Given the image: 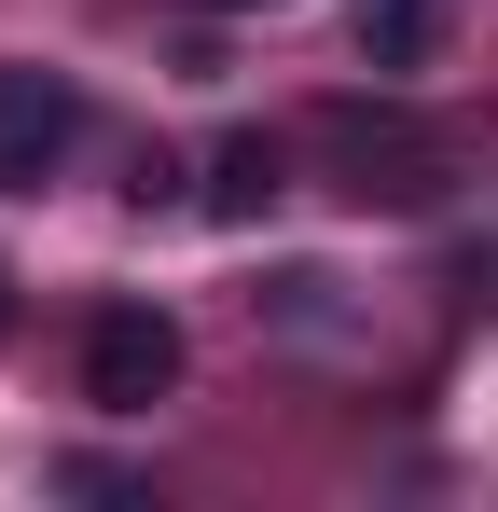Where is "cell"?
Segmentation results:
<instances>
[{"instance_id":"52a82bcc","label":"cell","mask_w":498,"mask_h":512,"mask_svg":"<svg viewBox=\"0 0 498 512\" xmlns=\"http://www.w3.org/2000/svg\"><path fill=\"white\" fill-rule=\"evenodd\" d=\"M0 319H14V291H0Z\"/></svg>"},{"instance_id":"3957f363","label":"cell","mask_w":498,"mask_h":512,"mask_svg":"<svg viewBox=\"0 0 498 512\" xmlns=\"http://www.w3.org/2000/svg\"><path fill=\"white\" fill-rule=\"evenodd\" d=\"M83 153V84L70 70H0V194H42Z\"/></svg>"},{"instance_id":"6da1fadb","label":"cell","mask_w":498,"mask_h":512,"mask_svg":"<svg viewBox=\"0 0 498 512\" xmlns=\"http://www.w3.org/2000/svg\"><path fill=\"white\" fill-rule=\"evenodd\" d=\"M180 388V319L166 305H97L83 319V402L97 416H153Z\"/></svg>"},{"instance_id":"277c9868","label":"cell","mask_w":498,"mask_h":512,"mask_svg":"<svg viewBox=\"0 0 498 512\" xmlns=\"http://www.w3.org/2000/svg\"><path fill=\"white\" fill-rule=\"evenodd\" d=\"M346 28H360V56H374V70H429L443 0H346Z\"/></svg>"},{"instance_id":"7a4b0ae2","label":"cell","mask_w":498,"mask_h":512,"mask_svg":"<svg viewBox=\"0 0 498 512\" xmlns=\"http://www.w3.org/2000/svg\"><path fill=\"white\" fill-rule=\"evenodd\" d=\"M319 139H332V167H346L360 208H429L443 194V153H429V125H402V111H332Z\"/></svg>"},{"instance_id":"5b68a950","label":"cell","mask_w":498,"mask_h":512,"mask_svg":"<svg viewBox=\"0 0 498 512\" xmlns=\"http://www.w3.org/2000/svg\"><path fill=\"white\" fill-rule=\"evenodd\" d=\"M208 208H222V222H263V208H277V139H222V153H208Z\"/></svg>"},{"instance_id":"8992f818","label":"cell","mask_w":498,"mask_h":512,"mask_svg":"<svg viewBox=\"0 0 498 512\" xmlns=\"http://www.w3.org/2000/svg\"><path fill=\"white\" fill-rule=\"evenodd\" d=\"M194 14H263V0H194Z\"/></svg>"}]
</instances>
